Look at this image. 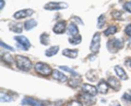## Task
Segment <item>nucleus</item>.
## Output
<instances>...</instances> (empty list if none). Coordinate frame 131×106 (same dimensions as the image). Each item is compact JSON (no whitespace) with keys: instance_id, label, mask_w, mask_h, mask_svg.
I'll return each mask as SVG.
<instances>
[{"instance_id":"cd10ccee","label":"nucleus","mask_w":131,"mask_h":106,"mask_svg":"<svg viewBox=\"0 0 131 106\" xmlns=\"http://www.w3.org/2000/svg\"><path fill=\"white\" fill-rule=\"evenodd\" d=\"M106 22V17L104 15H101L98 18V21H97V28L99 29H101L104 26Z\"/></svg>"},{"instance_id":"bb28decb","label":"nucleus","mask_w":131,"mask_h":106,"mask_svg":"<svg viewBox=\"0 0 131 106\" xmlns=\"http://www.w3.org/2000/svg\"><path fill=\"white\" fill-rule=\"evenodd\" d=\"M70 43L72 45H77L79 44L81 42L82 37L81 35H76L73 37L72 38H69V40Z\"/></svg>"},{"instance_id":"c9c22d12","label":"nucleus","mask_w":131,"mask_h":106,"mask_svg":"<svg viewBox=\"0 0 131 106\" xmlns=\"http://www.w3.org/2000/svg\"><path fill=\"white\" fill-rule=\"evenodd\" d=\"M73 18H74V19H75V21L78 22L79 23V24H83V21H82V20H81V19L79 17H76V16H74Z\"/></svg>"},{"instance_id":"5701e85b","label":"nucleus","mask_w":131,"mask_h":106,"mask_svg":"<svg viewBox=\"0 0 131 106\" xmlns=\"http://www.w3.org/2000/svg\"><path fill=\"white\" fill-rule=\"evenodd\" d=\"M1 59H2V60L4 62L8 64V65H11L14 62V59H13L12 56L9 53H5L3 55H2L1 56Z\"/></svg>"},{"instance_id":"4468645a","label":"nucleus","mask_w":131,"mask_h":106,"mask_svg":"<svg viewBox=\"0 0 131 106\" xmlns=\"http://www.w3.org/2000/svg\"><path fill=\"white\" fill-rule=\"evenodd\" d=\"M109 89V85L106 81L102 80L97 85V90L101 94H106L107 93Z\"/></svg>"},{"instance_id":"6e6552de","label":"nucleus","mask_w":131,"mask_h":106,"mask_svg":"<svg viewBox=\"0 0 131 106\" xmlns=\"http://www.w3.org/2000/svg\"><path fill=\"white\" fill-rule=\"evenodd\" d=\"M33 12H34V11L32 9H24V10L17 11L16 13L14 14V17L16 19H23V18L28 17L32 15Z\"/></svg>"},{"instance_id":"9d476101","label":"nucleus","mask_w":131,"mask_h":106,"mask_svg":"<svg viewBox=\"0 0 131 106\" xmlns=\"http://www.w3.org/2000/svg\"><path fill=\"white\" fill-rule=\"evenodd\" d=\"M82 90L84 93L90 95L91 96H95L97 93V89L93 86L88 84H84L81 87Z\"/></svg>"},{"instance_id":"b1692460","label":"nucleus","mask_w":131,"mask_h":106,"mask_svg":"<svg viewBox=\"0 0 131 106\" xmlns=\"http://www.w3.org/2000/svg\"><path fill=\"white\" fill-rule=\"evenodd\" d=\"M12 100V98L7 93L1 92L0 93V102H9Z\"/></svg>"},{"instance_id":"412c9836","label":"nucleus","mask_w":131,"mask_h":106,"mask_svg":"<svg viewBox=\"0 0 131 106\" xmlns=\"http://www.w3.org/2000/svg\"><path fill=\"white\" fill-rule=\"evenodd\" d=\"M37 22L34 19L28 20L24 22V28L26 31H29L33 28L37 26Z\"/></svg>"},{"instance_id":"c756f323","label":"nucleus","mask_w":131,"mask_h":106,"mask_svg":"<svg viewBox=\"0 0 131 106\" xmlns=\"http://www.w3.org/2000/svg\"><path fill=\"white\" fill-rule=\"evenodd\" d=\"M60 68L61 69V70H64V71H66V72H68L70 73V74H72V75H78V73L75 72L74 70H72V69H71L70 68H69V66H60Z\"/></svg>"},{"instance_id":"7c9ffc66","label":"nucleus","mask_w":131,"mask_h":106,"mask_svg":"<svg viewBox=\"0 0 131 106\" xmlns=\"http://www.w3.org/2000/svg\"><path fill=\"white\" fill-rule=\"evenodd\" d=\"M67 106H83V104H82L81 102H78V101H75V100H72L69 102Z\"/></svg>"},{"instance_id":"c85d7f7f","label":"nucleus","mask_w":131,"mask_h":106,"mask_svg":"<svg viewBox=\"0 0 131 106\" xmlns=\"http://www.w3.org/2000/svg\"><path fill=\"white\" fill-rule=\"evenodd\" d=\"M124 13L119 10H115L112 12V17H113L114 19L115 20H122V16Z\"/></svg>"},{"instance_id":"aec40b11","label":"nucleus","mask_w":131,"mask_h":106,"mask_svg":"<svg viewBox=\"0 0 131 106\" xmlns=\"http://www.w3.org/2000/svg\"><path fill=\"white\" fill-rule=\"evenodd\" d=\"M59 51V46L55 45L51 47L50 48H49L48 49H47L45 52V54L47 57H51V56H54V55L58 53Z\"/></svg>"},{"instance_id":"4c0bfd02","label":"nucleus","mask_w":131,"mask_h":106,"mask_svg":"<svg viewBox=\"0 0 131 106\" xmlns=\"http://www.w3.org/2000/svg\"><path fill=\"white\" fill-rule=\"evenodd\" d=\"M111 106H121V105L116 101H114L113 102L111 103Z\"/></svg>"},{"instance_id":"f03ea898","label":"nucleus","mask_w":131,"mask_h":106,"mask_svg":"<svg viewBox=\"0 0 131 106\" xmlns=\"http://www.w3.org/2000/svg\"><path fill=\"white\" fill-rule=\"evenodd\" d=\"M35 70L38 74L43 76H47L52 73L51 67L48 65L43 63H37L35 66Z\"/></svg>"},{"instance_id":"dca6fc26","label":"nucleus","mask_w":131,"mask_h":106,"mask_svg":"<svg viewBox=\"0 0 131 106\" xmlns=\"http://www.w3.org/2000/svg\"><path fill=\"white\" fill-rule=\"evenodd\" d=\"M115 70L119 78L121 79L122 80H127V79H128V76L127 75L126 72H125V70H124L122 68L120 67V66H115Z\"/></svg>"},{"instance_id":"2f4dec72","label":"nucleus","mask_w":131,"mask_h":106,"mask_svg":"<svg viewBox=\"0 0 131 106\" xmlns=\"http://www.w3.org/2000/svg\"><path fill=\"white\" fill-rule=\"evenodd\" d=\"M123 8L128 12L131 13V2H127L123 6Z\"/></svg>"},{"instance_id":"4be33fe9","label":"nucleus","mask_w":131,"mask_h":106,"mask_svg":"<svg viewBox=\"0 0 131 106\" xmlns=\"http://www.w3.org/2000/svg\"><path fill=\"white\" fill-rule=\"evenodd\" d=\"M78 32H79V31H78V28L77 26L74 23H70L69 25V27H68V33L70 35L74 37V36L77 35Z\"/></svg>"},{"instance_id":"a211bd4d","label":"nucleus","mask_w":131,"mask_h":106,"mask_svg":"<svg viewBox=\"0 0 131 106\" xmlns=\"http://www.w3.org/2000/svg\"><path fill=\"white\" fill-rule=\"evenodd\" d=\"M63 55L70 58H75L77 57L78 54V52L77 50H71V49H64L62 52Z\"/></svg>"},{"instance_id":"9b49d317","label":"nucleus","mask_w":131,"mask_h":106,"mask_svg":"<svg viewBox=\"0 0 131 106\" xmlns=\"http://www.w3.org/2000/svg\"><path fill=\"white\" fill-rule=\"evenodd\" d=\"M107 84L111 88L115 91H119L121 88L120 82L115 77H110L107 80Z\"/></svg>"},{"instance_id":"f8f14e48","label":"nucleus","mask_w":131,"mask_h":106,"mask_svg":"<svg viewBox=\"0 0 131 106\" xmlns=\"http://www.w3.org/2000/svg\"><path fill=\"white\" fill-rule=\"evenodd\" d=\"M72 76L70 79V80L68 82V84L72 88H77L78 86L80 84L81 82L82 79L79 75H72Z\"/></svg>"},{"instance_id":"ea45409f","label":"nucleus","mask_w":131,"mask_h":106,"mask_svg":"<svg viewBox=\"0 0 131 106\" xmlns=\"http://www.w3.org/2000/svg\"><path fill=\"white\" fill-rule=\"evenodd\" d=\"M119 1H122V0H119Z\"/></svg>"},{"instance_id":"39448f33","label":"nucleus","mask_w":131,"mask_h":106,"mask_svg":"<svg viewBox=\"0 0 131 106\" xmlns=\"http://www.w3.org/2000/svg\"><path fill=\"white\" fill-rule=\"evenodd\" d=\"M100 43H101V34L99 32H97L93 35L91 42L90 50L93 53L98 52L100 48Z\"/></svg>"},{"instance_id":"20e7f679","label":"nucleus","mask_w":131,"mask_h":106,"mask_svg":"<svg viewBox=\"0 0 131 106\" xmlns=\"http://www.w3.org/2000/svg\"><path fill=\"white\" fill-rule=\"evenodd\" d=\"M69 5L65 2H49L44 6L47 10H59L67 8Z\"/></svg>"},{"instance_id":"473e14b6","label":"nucleus","mask_w":131,"mask_h":106,"mask_svg":"<svg viewBox=\"0 0 131 106\" xmlns=\"http://www.w3.org/2000/svg\"><path fill=\"white\" fill-rule=\"evenodd\" d=\"M125 33H126L127 35L131 37V24H128L125 29Z\"/></svg>"},{"instance_id":"ddd939ff","label":"nucleus","mask_w":131,"mask_h":106,"mask_svg":"<svg viewBox=\"0 0 131 106\" xmlns=\"http://www.w3.org/2000/svg\"><path fill=\"white\" fill-rule=\"evenodd\" d=\"M66 22L64 20L58 22L53 28V31L56 34H61L65 31Z\"/></svg>"},{"instance_id":"f704fd0d","label":"nucleus","mask_w":131,"mask_h":106,"mask_svg":"<svg viewBox=\"0 0 131 106\" xmlns=\"http://www.w3.org/2000/svg\"><path fill=\"white\" fill-rule=\"evenodd\" d=\"M123 98H124V100L128 101V102H131V95L127 94V93H124Z\"/></svg>"},{"instance_id":"6ab92c4d","label":"nucleus","mask_w":131,"mask_h":106,"mask_svg":"<svg viewBox=\"0 0 131 106\" xmlns=\"http://www.w3.org/2000/svg\"><path fill=\"white\" fill-rule=\"evenodd\" d=\"M86 75L87 79L91 82H95L98 79V75L95 70H89L86 73Z\"/></svg>"},{"instance_id":"423d86ee","label":"nucleus","mask_w":131,"mask_h":106,"mask_svg":"<svg viewBox=\"0 0 131 106\" xmlns=\"http://www.w3.org/2000/svg\"><path fill=\"white\" fill-rule=\"evenodd\" d=\"M22 105H28L31 106H44L43 102L37 100L31 97H25L22 100Z\"/></svg>"},{"instance_id":"2eb2a0df","label":"nucleus","mask_w":131,"mask_h":106,"mask_svg":"<svg viewBox=\"0 0 131 106\" xmlns=\"http://www.w3.org/2000/svg\"><path fill=\"white\" fill-rule=\"evenodd\" d=\"M52 75L54 79L60 82H62V83L65 82L67 80V77L63 73L60 72V71L57 70H54V71H52Z\"/></svg>"},{"instance_id":"a878e982","label":"nucleus","mask_w":131,"mask_h":106,"mask_svg":"<svg viewBox=\"0 0 131 106\" xmlns=\"http://www.w3.org/2000/svg\"><path fill=\"white\" fill-rule=\"evenodd\" d=\"M40 43L44 45H47L49 44V37L48 34L46 33H43L40 37Z\"/></svg>"},{"instance_id":"7ed1b4c3","label":"nucleus","mask_w":131,"mask_h":106,"mask_svg":"<svg viewBox=\"0 0 131 106\" xmlns=\"http://www.w3.org/2000/svg\"><path fill=\"white\" fill-rule=\"evenodd\" d=\"M107 47L111 52H116L118 50L121 49L124 47V42L121 40L115 39L110 40L107 43Z\"/></svg>"},{"instance_id":"e433bc0d","label":"nucleus","mask_w":131,"mask_h":106,"mask_svg":"<svg viewBox=\"0 0 131 106\" xmlns=\"http://www.w3.org/2000/svg\"><path fill=\"white\" fill-rule=\"evenodd\" d=\"M5 5V2L4 0H0V9L2 10Z\"/></svg>"},{"instance_id":"72a5a7b5","label":"nucleus","mask_w":131,"mask_h":106,"mask_svg":"<svg viewBox=\"0 0 131 106\" xmlns=\"http://www.w3.org/2000/svg\"><path fill=\"white\" fill-rule=\"evenodd\" d=\"M0 45H1V47H4V48H5V49H6L10 50V51H14V48H12V47H10V46L6 44V43H3V41H1V42H0Z\"/></svg>"},{"instance_id":"393cba45","label":"nucleus","mask_w":131,"mask_h":106,"mask_svg":"<svg viewBox=\"0 0 131 106\" xmlns=\"http://www.w3.org/2000/svg\"><path fill=\"white\" fill-rule=\"evenodd\" d=\"M117 31V28L115 26H111L104 31V33L106 36H109L110 34H113Z\"/></svg>"},{"instance_id":"0eeeda50","label":"nucleus","mask_w":131,"mask_h":106,"mask_svg":"<svg viewBox=\"0 0 131 106\" xmlns=\"http://www.w3.org/2000/svg\"><path fill=\"white\" fill-rule=\"evenodd\" d=\"M14 39L22 46L24 50H28V49L31 47L30 42L24 36H17L14 37Z\"/></svg>"},{"instance_id":"1a4fd4ad","label":"nucleus","mask_w":131,"mask_h":106,"mask_svg":"<svg viewBox=\"0 0 131 106\" xmlns=\"http://www.w3.org/2000/svg\"><path fill=\"white\" fill-rule=\"evenodd\" d=\"M79 99L87 106L92 105H93L95 103L96 101L94 97L86 94V93H84V95H81L80 97H79Z\"/></svg>"},{"instance_id":"f3484780","label":"nucleus","mask_w":131,"mask_h":106,"mask_svg":"<svg viewBox=\"0 0 131 106\" xmlns=\"http://www.w3.org/2000/svg\"><path fill=\"white\" fill-rule=\"evenodd\" d=\"M10 29L17 33H20L23 31V26L21 23L12 22L10 24Z\"/></svg>"},{"instance_id":"f257e3e1","label":"nucleus","mask_w":131,"mask_h":106,"mask_svg":"<svg viewBox=\"0 0 131 106\" xmlns=\"http://www.w3.org/2000/svg\"><path fill=\"white\" fill-rule=\"evenodd\" d=\"M15 63L18 68L23 71H28L31 68L32 65L30 60L21 55H17L15 56Z\"/></svg>"},{"instance_id":"58836bf2","label":"nucleus","mask_w":131,"mask_h":106,"mask_svg":"<svg viewBox=\"0 0 131 106\" xmlns=\"http://www.w3.org/2000/svg\"><path fill=\"white\" fill-rule=\"evenodd\" d=\"M128 64H129V66L131 68V60H130L129 61H128Z\"/></svg>"}]
</instances>
